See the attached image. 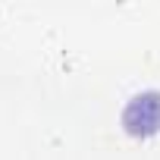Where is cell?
Segmentation results:
<instances>
[{"label": "cell", "instance_id": "1", "mask_svg": "<svg viewBox=\"0 0 160 160\" xmlns=\"http://www.w3.org/2000/svg\"><path fill=\"white\" fill-rule=\"evenodd\" d=\"M122 129L132 138H154L160 132V91L144 88L122 107Z\"/></svg>", "mask_w": 160, "mask_h": 160}]
</instances>
